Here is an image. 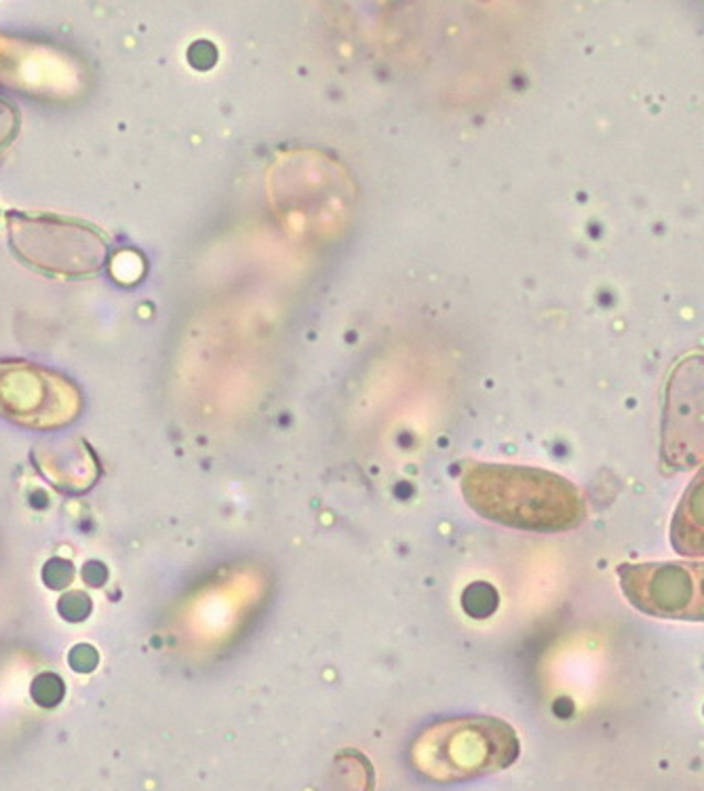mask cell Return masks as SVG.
<instances>
[{
	"mask_svg": "<svg viewBox=\"0 0 704 791\" xmlns=\"http://www.w3.org/2000/svg\"><path fill=\"white\" fill-rule=\"evenodd\" d=\"M462 492L470 509L521 530L565 532L578 528L587 517L578 488L542 468L472 465L462 479Z\"/></svg>",
	"mask_w": 704,
	"mask_h": 791,
	"instance_id": "obj_1",
	"label": "cell"
},
{
	"mask_svg": "<svg viewBox=\"0 0 704 791\" xmlns=\"http://www.w3.org/2000/svg\"><path fill=\"white\" fill-rule=\"evenodd\" d=\"M9 245L34 271L55 277H92L99 273L110 247L94 224L43 211L7 213Z\"/></svg>",
	"mask_w": 704,
	"mask_h": 791,
	"instance_id": "obj_2",
	"label": "cell"
},
{
	"mask_svg": "<svg viewBox=\"0 0 704 791\" xmlns=\"http://www.w3.org/2000/svg\"><path fill=\"white\" fill-rule=\"evenodd\" d=\"M516 756L515 730L492 718L433 726L414 749L418 768L439 781L493 772L513 764Z\"/></svg>",
	"mask_w": 704,
	"mask_h": 791,
	"instance_id": "obj_3",
	"label": "cell"
},
{
	"mask_svg": "<svg viewBox=\"0 0 704 791\" xmlns=\"http://www.w3.org/2000/svg\"><path fill=\"white\" fill-rule=\"evenodd\" d=\"M620 589L634 610L704 623V561H646L618 566Z\"/></svg>",
	"mask_w": 704,
	"mask_h": 791,
	"instance_id": "obj_4",
	"label": "cell"
},
{
	"mask_svg": "<svg viewBox=\"0 0 704 791\" xmlns=\"http://www.w3.org/2000/svg\"><path fill=\"white\" fill-rule=\"evenodd\" d=\"M76 403V391L62 376L22 361H0V414L30 426H57L68 422Z\"/></svg>",
	"mask_w": 704,
	"mask_h": 791,
	"instance_id": "obj_5",
	"label": "cell"
},
{
	"mask_svg": "<svg viewBox=\"0 0 704 791\" xmlns=\"http://www.w3.org/2000/svg\"><path fill=\"white\" fill-rule=\"evenodd\" d=\"M671 545L683 558H704V466L681 496L671 521Z\"/></svg>",
	"mask_w": 704,
	"mask_h": 791,
	"instance_id": "obj_6",
	"label": "cell"
},
{
	"mask_svg": "<svg viewBox=\"0 0 704 791\" xmlns=\"http://www.w3.org/2000/svg\"><path fill=\"white\" fill-rule=\"evenodd\" d=\"M30 695L39 707L51 709L62 703V698L66 695V684L60 675L45 672V674L34 677V682L30 686Z\"/></svg>",
	"mask_w": 704,
	"mask_h": 791,
	"instance_id": "obj_7",
	"label": "cell"
},
{
	"mask_svg": "<svg viewBox=\"0 0 704 791\" xmlns=\"http://www.w3.org/2000/svg\"><path fill=\"white\" fill-rule=\"evenodd\" d=\"M57 610L60 616L66 619L68 623H83L92 614V600L81 591H72L60 598Z\"/></svg>",
	"mask_w": 704,
	"mask_h": 791,
	"instance_id": "obj_8",
	"label": "cell"
},
{
	"mask_svg": "<svg viewBox=\"0 0 704 791\" xmlns=\"http://www.w3.org/2000/svg\"><path fill=\"white\" fill-rule=\"evenodd\" d=\"M72 581H74V566H72L71 561L62 558L49 559L45 568H43V582L47 584L49 589L62 591Z\"/></svg>",
	"mask_w": 704,
	"mask_h": 791,
	"instance_id": "obj_9",
	"label": "cell"
},
{
	"mask_svg": "<svg viewBox=\"0 0 704 791\" xmlns=\"http://www.w3.org/2000/svg\"><path fill=\"white\" fill-rule=\"evenodd\" d=\"M18 129H20L18 110L0 99V157L11 146V141L18 138Z\"/></svg>",
	"mask_w": 704,
	"mask_h": 791,
	"instance_id": "obj_10",
	"label": "cell"
},
{
	"mask_svg": "<svg viewBox=\"0 0 704 791\" xmlns=\"http://www.w3.org/2000/svg\"><path fill=\"white\" fill-rule=\"evenodd\" d=\"M68 663H71V667L76 674H89V672H94L95 667H97L99 656H97L94 646H89V644H78V646H74L71 654H68Z\"/></svg>",
	"mask_w": 704,
	"mask_h": 791,
	"instance_id": "obj_11",
	"label": "cell"
},
{
	"mask_svg": "<svg viewBox=\"0 0 704 791\" xmlns=\"http://www.w3.org/2000/svg\"><path fill=\"white\" fill-rule=\"evenodd\" d=\"M83 581L87 582L89 587H102L104 582L108 581V570L104 563L99 561H89L83 566Z\"/></svg>",
	"mask_w": 704,
	"mask_h": 791,
	"instance_id": "obj_12",
	"label": "cell"
},
{
	"mask_svg": "<svg viewBox=\"0 0 704 791\" xmlns=\"http://www.w3.org/2000/svg\"><path fill=\"white\" fill-rule=\"evenodd\" d=\"M49 498L43 494V492H34L32 496H30V505L34 507V509H45L47 507Z\"/></svg>",
	"mask_w": 704,
	"mask_h": 791,
	"instance_id": "obj_13",
	"label": "cell"
}]
</instances>
